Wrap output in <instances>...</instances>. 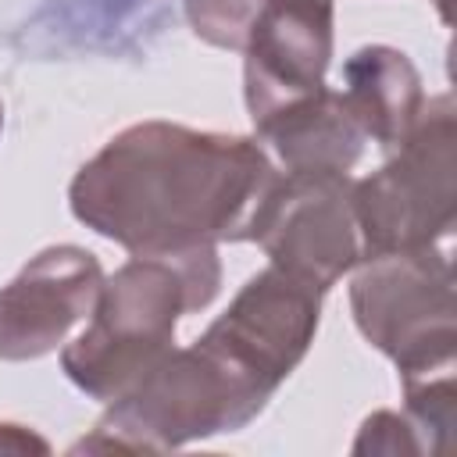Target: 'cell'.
I'll use <instances>...</instances> for the list:
<instances>
[{"instance_id":"1","label":"cell","mask_w":457,"mask_h":457,"mask_svg":"<svg viewBox=\"0 0 457 457\" xmlns=\"http://www.w3.org/2000/svg\"><path fill=\"white\" fill-rule=\"evenodd\" d=\"M271 179L253 139L143 121L82 164L71 211L132 257H175L239 239Z\"/></svg>"},{"instance_id":"2","label":"cell","mask_w":457,"mask_h":457,"mask_svg":"<svg viewBox=\"0 0 457 457\" xmlns=\"http://www.w3.org/2000/svg\"><path fill=\"white\" fill-rule=\"evenodd\" d=\"M218 282L214 246L175 257H132L100 286L89 328L64 346V375L104 403L121 400L175 350L179 314L207 307Z\"/></svg>"},{"instance_id":"3","label":"cell","mask_w":457,"mask_h":457,"mask_svg":"<svg viewBox=\"0 0 457 457\" xmlns=\"http://www.w3.org/2000/svg\"><path fill=\"white\" fill-rule=\"evenodd\" d=\"M453 104L432 96L421 107L396 157L371 179L353 182V221L361 261L436 246L453 228L457 207V154Z\"/></svg>"},{"instance_id":"4","label":"cell","mask_w":457,"mask_h":457,"mask_svg":"<svg viewBox=\"0 0 457 457\" xmlns=\"http://www.w3.org/2000/svg\"><path fill=\"white\" fill-rule=\"evenodd\" d=\"M350 303L371 346L396 361L403 386L453 375V278L436 250H407L357 261Z\"/></svg>"},{"instance_id":"5","label":"cell","mask_w":457,"mask_h":457,"mask_svg":"<svg viewBox=\"0 0 457 457\" xmlns=\"http://www.w3.org/2000/svg\"><path fill=\"white\" fill-rule=\"evenodd\" d=\"M239 239H253L271 264L328 293L361 261L353 182L346 171L275 175L253 204Z\"/></svg>"},{"instance_id":"6","label":"cell","mask_w":457,"mask_h":457,"mask_svg":"<svg viewBox=\"0 0 457 457\" xmlns=\"http://www.w3.org/2000/svg\"><path fill=\"white\" fill-rule=\"evenodd\" d=\"M321 296L325 293L318 286L268 264L236 293L228 311L200 336V343L271 400L314 339Z\"/></svg>"},{"instance_id":"7","label":"cell","mask_w":457,"mask_h":457,"mask_svg":"<svg viewBox=\"0 0 457 457\" xmlns=\"http://www.w3.org/2000/svg\"><path fill=\"white\" fill-rule=\"evenodd\" d=\"M336 0H261L246 32V107L253 125L325 86Z\"/></svg>"},{"instance_id":"8","label":"cell","mask_w":457,"mask_h":457,"mask_svg":"<svg viewBox=\"0 0 457 457\" xmlns=\"http://www.w3.org/2000/svg\"><path fill=\"white\" fill-rule=\"evenodd\" d=\"M104 286L96 257L82 246H50L0 289V357L32 361L50 353L68 328L93 314Z\"/></svg>"},{"instance_id":"9","label":"cell","mask_w":457,"mask_h":457,"mask_svg":"<svg viewBox=\"0 0 457 457\" xmlns=\"http://www.w3.org/2000/svg\"><path fill=\"white\" fill-rule=\"evenodd\" d=\"M257 136L275 146L286 171H350L368 139L343 93L325 86L257 121Z\"/></svg>"},{"instance_id":"10","label":"cell","mask_w":457,"mask_h":457,"mask_svg":"<svg viewBox=\"0 0 457 457\" xmlns=\"http://www.w3.org/2000/svg\"><path fill=\"white\" fill-rule=\"evenodd\" d=\"M343 100L361 132L378 146H400L421 118L425 93L407 54L393 46H364L346 61Z\"/></svg>"},{"instance_id":"11","label":"cell","mask_w":457,"mask_h":457,"mask_svg":"<svg viewBox=\"0 0 457 457\" xmlns=\"http://www.w3.org/2000/svg\"><path fill=\"white\" fill-rule=\"evenodd\" d=\"M257 4L261 0H189V18L204 39L243 50Z\"/></svg>"},{"instance_id":"12","label":"cell","mask_w":457,"mask_h":457,"mask_svg":"<svg viewBox=\"0 0 457 457\" xmlns=\"http://www.w3.org/2000/svg\"><path fill=\"white\" fill-rule=\"evenodd\" d=\"M439 4H443V11H446V0H439Z\"/></svg>"},{"instance_id":"13","label":"cell","mask_w":457,"mask_h":457,"mask_svg":"<svg viewBox=\"0 0 457 457\" xmlns=\"http://www.w3.org/2000/svg\"><path fill=\"white\" fill-rule=\"evenodd\" d=\"M0 121H4V111H0Z\"/></svg>"}]
</instances>
